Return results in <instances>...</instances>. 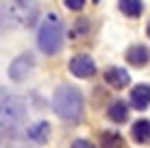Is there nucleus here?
I'll use <instances>...</instances> for the list:
<instances>
[{
	"label": "nucleus",
	"mask_w": 150,
	"mask_h": 148,
	"mask_svg": "<svg viewBox=\"0 0 150 148\" xmlns=\"http://www.w3.org/2000/svg\"><path fill=\"white\" fill-rule=\"evenodd\" d=\"M65 7L70 9V11H81L83 7H85V0H63Z\"/></svg>",
	"instance_id": "2eb2a0df"
},
{
	"label": "nucleus",
	"mask_w": 150,
	"mask_h": 148,
	"mask_svg": "<svg viewBox=\"0 0 150 148\" xmlns=\"http://www.w3.org/2000/svg\"><path fill=\"white\" fill-rule=\"evenodd\" d=\"M50 137V124L48 122H37L28 129V140L35 144H46Z\"/></svg>",
	"instance_id": "9b49d317"
},
{
	"label": "nucleus",
	"mask_w": 150,
	"mask_h": 148,
	"mask_svg": "<svg viewBox=\"0 0 150 148\" xmlns=\"http://www.w3.org/2000/svg\"><path fill=\"white\" fill-rule=\"evenodd\" d=\"M37 46L44 55H54L63 46V24L57 13H48L39 24L37 30Z\"/></svg>",
	"instance_id": "f03ea898"
},
{
	"label": "nucleus",
	"mask_w": 150,
	"mask_h": 148,
	"mask_svg": "<svg viewBox=\"0 0 150 148\" xmlns=\"http://www.w3.org/2000/svg\"><path fill=\"white\" fill-rule=\"evenodd\" d=\"M70 148H96L91 142H87V140H76V142H72V146Z\"/></svg>",
	"instance_id": "dca6fc26"
},
{
	"label": "nucleus",
	"mask_w": 150,
	"mask_h": 148,
	"mask_svg": "<svg viewBox=\"0 0 150 148\" xmlns=\"http://www.w3.org/2000/svg\"><path fill=\"white\" fill-rule=\"evenodd\" d=\"M30 68H33V57H30V55H22V57H18L9 65V76H11L13 81H22V79L28 76Z\"/></svg>",
	"instance_id": "423d86ee"
},
{
	"label": "nucleus",
	"mask_w": 150,
	"mask_h": 148,
	"mask_svg": "<svg viewBox=\"0 0 150 148\" xmlns=\"http://www.w3.org/2000/svg\"><path fill=\"white\" fill-rule=\"evenodd\" d=\"M148 37H150V22H148Z\"/></svg>",
	"instance_id": "f3484780"
},
{
	"label": "nucleus",
	"mask_w": 150,
	"mask_h": 148,
	"mask_svg": "<svg viewBox=\"0 0 150 148\" xmlns=\"http://www.w3.org/2000/svg\"><path fill=\"white\" fill-rule=\"evenodd\" d=\"M120 11L126 13L128 18H139L144 11V2L142 0H120Z\"/></svg>",
	"instance_id": "ddd939ff"
},
{
	"label": "nucleus",
	"mask_w": 150,
	"mask_h": 148,
	"mask_svg": "<svg viewBox=\"0 0 150 148\" xmlns=\"http://www.w3.org/2000/svg\"><path fill=\"white\" fill-rule=\"evenodd\" d=\"M150 59V50L146 46H131V48L126 50V61L131 65H135V68H142V65H146Z\"/></svg>",
	"instance_id": "1a4fd4ad"
},
{
	"label": "nucleus",
	"mask_w": 150,
	"mask_h": 148,
	"mask_svg": "<svg viewBox=\"0 0 150 148\" xmlns=\"http://www.w3.org/2000/svg\"><path fill=\"white\" fill-rule=\"evenodd\" d=\"M105 81L111 85V87L122 89V87H126V85L131 83V74H128L124 68H107V72H105Z\"/></svg>",
	"instance_id": "0eeeda50"
},
{
	"label": "nucleus",
	"mask_w": 150,
	"mask_h": 148,
	"mask_svg": "<svg viewBox=\"0 0 150 148\" xmlns=\"http://www.w3.org/2000/svg\"><path fill=\"white\" fill-rule=\"evenodd\" d=\"M70 72L79 79H89V76L96 74V63L87 55H76V57L70 59Z\"/></svg>",
	"instance_id": "39448f33"
},
{
	"label": "nucleus",
	"mask_w": 150,
	"mask_h": 148,
	"mask_svg": "<svg viewBox=\"0 0 150 148\" xmlns=\"http://www.w3.org/2000/svg\"><path fill=\"white\" fill-rule=\"evenodd\" d=\"M109 118L113 120V122H117V124H122V122H126L128 120V107H126V103L124 100H115L111 107H109Z\"/></svg>",
	"instance_id": "f8f14e48"
},
{
	"label": "nucleus",
	"mask_w": 150,
	"mask_h": 148,
	"mask_svg": "<svg viewBox=\"0 0 150 148\" xmlns=\"http://www.w3.org/2000/svg\"><path fill=\"white\" fill-rule=\"evenodd\" d=\"M35 15V0H2V20L11 26H28L33 24Z\"/></svg>",
	"instance_id": "7ed1b4c3"
},
{
	"label": "nucleus",
	"mask_w": 150,
	"mask_h": 148,
	"mask_svg": "<svg viewBox=\"0 0 150 148\" xmlns=\"http://www.w3.org/2000/svg\"><path fill=\"white\" fill-rule=\"evenodd\" d=\"M52 109L61 120H79L83 115V94L74 85H61L54 91Z\"/></svg>",
	"instance_id": "f257e3e1"
},
{
	"label": "nucleus",
	"mask_w": 150,
	"mask_h": 148,
	"mask_svg": "<svg viewBox=\"0 0 150 148\" xmlns=\"http://www.w3.org/2000/svg\"><path fill=\"white\" fill-rule=\"evenodd\" d=\"M131 105L139 111H144L150 105V87L148 85L142 83V85H135V87L131 89Z\"/></svg>",
	"instance_id": "6e6552de"
},
{
	"label": "nucleus",
	"mask_w": 150,
	"mask_h": 148,
	"mask_svg": "<svg viewBox=\"0 0 150 148\" xmlns=\"http://www.w3.org/2000/svg\"><path fill=\"white\" fill-rule=\"evenodd\" d=\"M100 146L102 148H124V140H122V135L107 131V133L100 135Z\"/></svg>",
	"instance_id": "4468645a"
},
{
	"label": "nucleus",
	"mask_w": 150,
	"mask_h": 148,
	"mask_svg": "<svg viewBox=\"0 0 150 148\" xmlns=\"http://www.w3.org/2000/svg\"><path fill=\"white\" fill-rule=\"evenodd\" d=\"M2 122L4 124H15L24 118V105L18 96L13 94H2Z\"/></svg>",
	"instance_id": "20e7f679"
},
{
	"label": "nucleus",
	"mask_w": 150,
	"mask_h": 148,
	"mask_svg": "<svg viewBox=\"0 0 150 148\" xmlns=\"http://www.w3.org/2000/svg\"><path fill=\"white\" fill-rule=\"evenodd\" d=\"M131 135L137 144H148L150 142V122L148 120H137L135 124L131 126Z\"/></svg>",
	"instance_id": "9d476101"
}]
</instances>
